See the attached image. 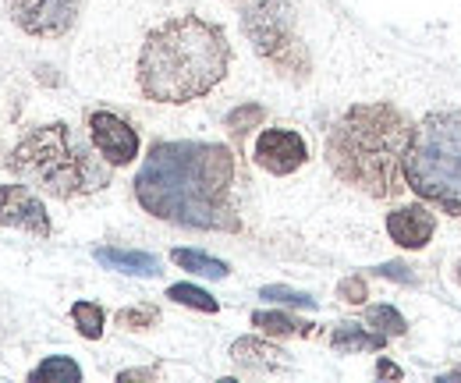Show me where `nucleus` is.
<instances>
[{
	"label": "nucleus",
	"instance_id": "423d86ee",
	"mask_svg": "<svg viewBox=\"0 0 461 383\" xmlns=\"http://www.w3.org/2000/svg\"><path fill=\"white\" fill-rule=\"evenodd\" d=\"M241 25H245V36L252 40L256 54L263 57L270 68H277L285 78H305L309 75V54L298 40L288 0H256L245 11Z\"/></svg>",
	"mask_w": 461,
	"mask_h": 383
},
{
	"label": "nucleus",
	"instance_id": "9d476101",
	"mask_svg": "<svg viewBox=\"0 0 461 383\" xmlns=\"http://www.w3.org/2000/svg\"><path fill=\"white\" fill-rule=\"evenodd\" d=\"M0 223L4 227H22L36 238L50 234V217H47L40 196L29 192L25 185H0Z\"/></svg>",
	"mask_w": 461,
	"mask_h": 383
},
{
	"label": "nucleus",
	"instance_id": "b1692460",
	"mask_svg": "<svg viewBox=\"0 0 461 383\" xmlns=\"http://www.w3.org/2000/svg\"><path fill=\"white\" fill-rule=\"evenodd\" d=\"M338 295L351 302V305H358V302H366V280L362 277H345L341 284H338Z\"/></svg>",
	"mask_w": 461,
	"mask_h": 383
},
{
	"label": "nucleus",
	"instance_id": "393cba45",
	"mask_svg": "<svg viewBox=\"0 0 461 383\" xmlns=\"http://www.w3.org/2000/svg\"><path fill=\"white\" fill-rule=\"evenodd\" d=\"M376 373H380V377H402V369H398V366H391L387 359H384V362L376 366Z\"/></svg>",
	"mask_w": 461,
	"mask_h": 383
},
{
	"label": "nucleus",
	"instance_id": "f8f14e48",
	"mask_svg": "<svg viewBox=\"0 0 461 383\" xmlns=\"http://www.w3.org/2000/svg\"><path fill=\"white\" fill-rule=\"evenodd\" d=\"M230 359H234L238 366H249V369H285V366H288V355H285L277 344H267V341H259V337H241V341H234Z\"/></svg>",
	"mask_w": 461,
	"mask_h": 383
},
{
	"label": "nucleus",
	"instance_id": "5701e85b",
	"mask_svg": "<svg viewBox=\"0 0 461 383\" xmlns=\"http://www.w3.org/2000/svg\"><path fill=\"white\" fill-rule=\"evenodd\" d=\"M117 324L128 330H146L157 324V309H124L117 313Z\"/></svg>",
	"mask_w": 461,
	"mask_h": 383
},
{
	"label": "nucleus",
	"instance_id": "1a4fd4ad",
	"mask_svg": "<svg viewBox=\"0 0 461 383\" xmlns=\"http://www.w3.org/2000/svg\"><path fill=\"white\" fill-rule=\"evenodd\" d=\"M256 164L270 174H294L298 167L309 160V146L298 132L291 128H263L252 150Z\"/></svg>",
	"mask_w": 461,
	"mask_h": 383
},
{
	"label": "nucleus",
	"instance_id": "6ab92c4d",
	"mask_svg": "<svg viewBox=\"0 0 461 383\" xmlns=\"http://www.w3.org/2000/svg\"><path fill=\"white\" fill-rule=\"evenodd\" d=\"M366 327H373L376 333H384V337H402L404 316L398 309H391V305H376V309L366 313Z\"/></svg>",
	"mask_w": 461,
	"mask_h": 383
},
{
	"label": "nucleus",
	"instance_id": "f03ea898",
	"mask_svg": "<svg viewBox=\"0 0 461 383\" xmlns=\"http://www.w3.org/2000/svg\"><path fill=\"white\" fill-rule=\"evenodd\" d=\"M230 64L221 25L199 14H177L153 29L139 54V89L153 104H188L206 96Z\"/></svg>",
	"mask_w": 461,
	"mask_h": 383
},
{
	"label": "nucleus",
	"instance_id": "39448f33",
	"mask_svg": "<svg viewBox=\"0 0 461 383\" xmlns=\"http://www.w3.org/2000/svg\"><path fill=\"white\" fill-rule=\"evenodd\" d=\"M404 181L426 203L461 217V110H433L415 124Z\"/></svg>",
	"mask_w": 461,
	"mask_h": 383
},
{
	"label": "nucleus",
	"instance_id": "7ed1b4c3",
	"mask_svg": "<svg viewBox=\"0 0 461 383\" xmlns=\"http://www.w3.org/2000/svg\"><path fill=\"white\" fill-rule=\"evenodd\" d=\"M411 124L391 104H358L330 128V170L373 199H394L404 185V157L411 146Z\"/></svg>",
	"mask_w": 461,
	"mask_h": 383
},
{
	"label": "nucleus",
	"instance_id": "dca6fc26",
	"mask_svg": "<svg viewBox=\"0 0 461 383\" xmlns=\"http://www.w3.org/2000/svg\"><path fill=\"white\" fill-rule=\"evenodd\" d=\"M167 298L177 302V305H188V309H199V313H217L221 305H217V298H210L203 287H195V284H171L167 287Z\"/></svg>",
	"mask_w": 461,
	"mask_h": 383
},
{
	"label": "nucleus",
	"instance_id": "4468645a",
	"mask_svg": "<svg viewBox=\"0 0 461 383\" xmlns=\"http://www.w3.org/2000/svg\"><path fill=\"white\" fill-rule=\"evenodd\" d=\"M330 344L338 348V351H376V348H384L387 344V337L384 333H369L366 327H358V324H341V327L330 333Z\"/></svg>",
	"mask_w": 461,
	"mask_h": 383
},
{
	"label": "nucleus",
	"instance_id": "a878e982",
	"mask_svg": "<svg viewBox=\"0 0 461 383\" xmlns=\"http://www.w3.org/2000/svg\"><path fill=\"white\" fill-rule=\"evenodd\" d=\"M458 280H461V260H458Z\"/></svg>",
	"mask_w": 461,
	"mask_h": 383
},
{
	"label": "nucleus",
	"instance_id": "412c9836",
	"mask_svg": "<svg viewBox=\"0 0 461 383\" xmlns=\"http://www.w3.org/2000/svg\"><path fill=\"white\" fill-rule=\"evenodd\" d=\"M263 298H270V302H288V305H302V309H316V298H309L305 291H291L285 284H270V287H263Z\"/></svg>",
	"mask_w": 461,
	"mask_h": 383
},
{
	"label": "nucleus",
	"instance_id": "a211bd4d",
	"mask_svg": "<svg viewBox=\"0 0 461 383\" xmlns=\"http://www.w3.org/2000/svg\"><path fill=\"white\" fill-rule=\"evenodd\" d=\"M32 383L40 380H82V369H78V362H71V359H64V355H54V359H47V362H40L36 369H32Z\"/></svg>",
	"mask_w": 461,
	"mask_h": 383
},
{
	"label": "nucleus",
	"instance_id": "2eb2a0df",
	"mask_svg": "<svg viewBox=\"0 0 461 383\" xmlns=\"http://www.w3.org/2000/svg\"><path fill=\"white\" fill-rule=\"evenodd\" d=\"M171 260L181 270H188V274L213 277V280H221V277L230 274L228 263H221V260H213V256H206V252H195V249H174Z\"/></svg>",
	"mask_w": 461,
	"mask_h": 383
},
{
	"label": "nucleus",
	"instance_id": "aec40b11",
	"mask_svg": "<svg viewBox=\"0 0 461 383\" xmlns=\"http://www.w3.org/2000/svg\"><path fill=\"white\" fill-rule=\"evenodd\" d=\"M252 327H259L263 333H274V337H288V333H309L305 324H294L285 313H252Z\"/></svg>",
	"mask_w": 461,
	"mask_h": 383
},
{
	"label": "nucleus",
	"instance_id": "ddd939ff",
	"mask_svg": "<svg viewBox=\"0 0 461 383\" xmlns=\"http://www.w3.org/2000/svg\"><path fill=\"white\" fill-rule=\"evenodd\" d=\"M96 260H100L107 270H117V274H135V277L160 274L157 256H149V252H135V249H96Z\"/></svg>",
	"mask_w": 461,
	"mask_h": 383
},
{
	"label": "nucleus",
	"instance_id": "f257e3e1",
	"mask_svg": "<svg viewBox=\"0 0 461 383\" xmlns=\"http://www.w3.org/2000/svg\"><path fill=\"white\" fill-rule=\"evenodd\" d=\"M234 157L221 142H157L135 178L146 214L203 231H238Z\"/></svg>",
	"mask_w": 461,
	"mask_h": 383
},
{
	"label": "nucleus",
	"instance_id": "9b49d317",
	"mask_svg": "<svg viewBox=\"0 0 461 383\" xmlns=\"http://www.w3.org/2000/svg\"><path fill=\"white\" fill-rule=\"evenodd\" d=\"M437 231V220L426 206H398L387 214V234L402 245V249H422L429 245Z\"/></svg>",
	"mask_w": 461,
	"mask_h": 383
},
{
	"label": "nucleus",
	"instance_id": "0eeeda50",
	"mask_svg": "<svg viewBox=\"0 0 461 383\" xmlns=\"http://www.w3.org/2000/svg\"><path fill=\"white\" fill-rule=\"evenodd\" d=\"M7 7L22 32L40 40H58L68 36L71 25L78 22L82 0H7Z\"/></svg>",
	"mask_w": 461,
	"mask_h": 383
},
{
	"label": "nucleus",
	"instance_id": "6e6552de",
	"mask_svg": "<svg viewBox=\"0 0 461 383\" xmlns=\"http://www.w3.org/2000/svg\"><path fill=\"white\" fill-rule=\"evenodd\" d=\"M89 135H93L96 153L111 167H124L139 157V132L111 110H93L89 114Z\"/></svg>",
	"mask_w": 461,
	"mask_h": 383
},
{
	"label": "nucleus",
	"instance_id": "20e7f679",
	"mask_svg": "<svg viewBox=\"0 0 461 383\" xmlns=\"http://www.w3.org/2000/svg\"><path fill=\"white\" fill-rule=\"evenodd\" d=\"M11 170L58 199L89 196L111 181L107 167L96 164V157H89L78 135L60 121L29 132L11 153Z\"/></svg>",
	"mask_w": 461,
	"mask_h": 383
},
{
	"label": "nucleus",
	"instance_id": "4be33fe9",
	"mask_svg": "<svg viewBox=\"0 0 461 383\" xmlns=\"http://www.w3.org/2000/svg\"><path fill=\"white\" fill-rule=\"evenodd\" d=\"M263 121V107H256V104H249V107H238L228 114V128L230 132H249L252 124H259Z\"/></svg>",
	"mask_w": 461,
	"mask_h": 383
},
{
	"label": "nucleus",
	"instance_id": "f3484780",
	"mask_svg": "<svg viewBox=\"0 0 461 383\" xmlns=\"http://www.w3.org/2000/svg\"><path fill=\"white\" fill-rule=\"evenodd\" d=\"M71 320H75L78 333L89 337V341H96L104 333V309L96 302H75L71 305Z\"/></svg>",
	"mask_w": 461,
	"mask_h": 383
}]
</instances>
